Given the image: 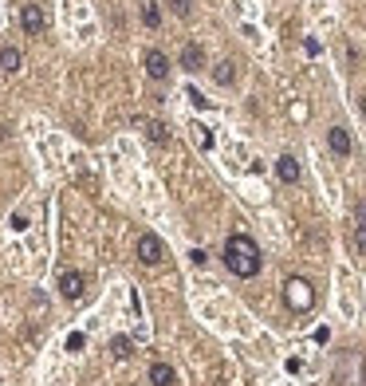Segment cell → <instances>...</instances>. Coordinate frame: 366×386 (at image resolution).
<instances>
[{
	"mask_svg": "<svg viewBox=\"0 0 366 386\" xmlns=\"http://www.w3.org/2000/svg\"><path fill=\"white\" fill-rule=\"evenodd\" d=\"M260 249L252 237H244V233H232L229 241H225V268H229L232 276H241V280H252L260 272Z\"/></svg>",
	"mask_w": 366,
	"mask_h": 386,
	"instance_id": "1",
	"label": "cell"
},
{
	"mask_svg": "<svg viewBox=\"0 0 366 386\" xmlns=\"http://www.w3.org/2000/svg\"><path fill=\"white\" fill-rule=\"evenodd\" d=\"M284 300H288V308H292V312H307V308H311V303H315V292H311V284H307V280H288V284H284Z\"/></svg>",
	"mask_w": 366,
	"mask_h": 386,
	"instance_id": "2",
	"label": "cell"
},
{
	"mask_svg": "<svg viewBox=\"0 0 366 386\" xmlns=\"http://www.w3.org/2000/svg\"><path fill=\"white\" fill-rule=\"evenodd\" d=\"M138 260H142L146 268L166 265V244H162L154 233H142V237H138Z\"/></svg>",
	"mask_w": 366,
	"mask_h": 386,
	"instance_id": "3",
	"label": "cell"
},
{
	"mask_svg": "<svg viewBox=\"0 0 366 386\" xmlns=\"http://www.w3.org/2000/svg\"><path fill=\"white\" fill-rule=\"evenodd\" d=\"M60 292H63V300H83L87 276H83V272H63V276H60Z\"/></svg>",
	"mask_w": 366,
	"mask_h": 386,
	"instance_id": "4",
	"label": "cell"
},
{
	"mask_svg": "<svg viewBox=\"0 0 366 386\" xmlns=\"http://www.w3.org/2000/svg\"><path fill=\"white\" fill-rule=\"evenodd\" d=\"M20 28H24L28 36H40L44 32V8L40 4H24L20 8Z\"/></svg>",
	"mask_w": 366,
	"mask_h": 386,
	"instance_id": "5",
	"label": "cell"
},
{
	"mask_svg": "<svg viewBox=\"0 0 366 386\" xmlns=\"http://www.w3.org/2000/svg\"><path fill=\"white\" fill-rule=\"evenodd\" d=\"M134 126H138L142 134H146L150 142H158V146H166V142H170V131H166V122H158V119H142V115H138V119H134Z\"/></svg>",
	"mask_w": 366,
	"mask_h": 386,
	"instance_id": "6",
	"label": "cell"
},
{
	"mask_svg": "<svg viewBox=\"0 0 366 386\" xmlns=\"http://www.w3.org/2000/svg\"><path fill=\"white\" fill-rule=\"evenodd\" d=\"M142 63H146V75H150V79H166V75H170V60H166L162 51H154V48L142 56Z\"/></svg>",
	"mask_w": 366,
	"mask_h": 386,
	"instance_id": "7",
	"label": "cell"
},
{
	"mask_svg": "<svg viewBox=\"0 0 366 386\" xmlns=\"http://www.w3.org/2000/svg\"><path fill=\"white\" fill-rule=\"evenodd\" d=\"M182 67L185 72H201V67H205V48H201V44H185L182 48Z\"/></svg>",
	"mask_w": 366,
	"mask_h": 386,
	"instance_id": "8",
	"label": "cell"
},
{
	"mask_svg": "<svg viewBox=\"0 0 366 386\" xmlns=\"http://www.w3.org/2000/svg\"><path fill=\"white\" fill-rule=\"evenodd\" d=\"M276 174H280V181L295 185V181H299V162H295L292 154H280V162H276Z\"/></svg>",
	"mask_w": 366,
	"mask_h": 386,
	"instance_id": "9",
	"label": "cell"
},
{
	"mask_svg": "<svg viewBox=\"0 0 366 386\" xmlns=\"http://www.w3.org/2000/svg\"><path fill=\"white\" fill-rule=\"evenodd\" d=\"M327 142H331V150H335L339 158L351 154V134L342 131V126H331V131H327Z\"/></svg>",
	"mask_w": 366,
	"mask_h": 386,
	"instance_id": "10",
	"label": "cell"
},
{
	"mask_svg": "<svg viewBox=\"0 0 366 386\" xmlns=\"http://www.w3.org/2000/svg\"><path fill=\"white\" fill-rule=\"evenodd\" d=\"M150 383L154 386H173L177 383V374H173L170 362H154V367H150Z\"/></svg>",
	"mask_w": 366,
	"mask_h": 386,
	"instance_id": "11",
	"label": "cell"
},
{
	"mask_svg": "<svg viewBox=\"0 0 366 386\" xmlns=\"http://www.w3.org/2000/svg\"><path fill=\"white\" fill-rule=\"evenodd\" d=\"M20 63H24V60H20V51H16V48H0V72H4V75H16V72H20Z\"/></svg>",
	"mask_w": 366,
	"mask_h": 386,
	"instance_id": "12",
	"label": "cell"
},
{
	"mask_svg": "<svg viewBox=\"0 0 366 386\" xmlns=\"http://www.w3.org/2000/svg\"><path fill=\"white\" fill-rule=\"evenodd\" d=\"M213 79H217L220 87H232L236 83V63H229V60L217 63V67H213Z\"/></svg>",
	"mask_w": 366,
	"mask_h": 386,
	"instance_id": "13",
	"label": "cell"
},
{
	"mask_svg": "<svg viewBox=\"0 0 366 386\" xmlns=\"http://www.w3.org/2000/svg\"><path fill=\"white\" fill-rule=\"evenodd\" d=\"M142 24H146V28H158L162 24V12H158V4H154V0L142 4Z\"/></svg>",
	"mask_w": 366,
	"mask_h": 386,
	"instance_id": "14",
	"label": "cell"
},
{
	"mask_svg": "<svg viewBox=\"0 0 366 386\" xmlns=\"http://www.w3.org/2000/svg\"><path fill=\"white\" fill-rule=\"evenodd\" d=\"M110 355H114V359H130V339L114 335L110 339Z\"/></svg>",
	"mask_w": 366,
	"mask_h": 386,
	"instance_id": "15",
	"label": "cell"
},
{
	"mask_svg": "<svg viewBox=\"0 0 366 386\" xmlns=\"http://www.w3.org/2000/svg\"><path fill=\"white\" fill-rule=\"evenodd\" d=\"M351 244H354V256H358V260H366V233H363V229H354Z\"/></svg>",
	"mask_w": 366,
	"mask_h": 386,
	"instance_id": "16",
	"label": "cell"
},
{
	"mask_svg": "<svg viewBox=\"0 0 366 386\" xmlns=\"http://www.w3.org/2000/svg\"><path fill=\"white\" fill-rule=\"evenodd\" d=\"M354 229L366 233V201H358V205H354Z\"/></svg>",
	"mask_w": 366,
	"mask_h": 386,
	"instance_id": "17",
	"label": "cell"
},
{
	"mask_svg": "<svg viewBox=\"0 0 366 386\" xmlns=\"http://www.w3.org/2000/svg\"><path fill=\"white\" fill-rule=\"evenodd\" d=\"M170 4H173V12L177 16H189V0H170Z\"/></svg>",
	"mask_w": 366,
	"mask_h": 386,
	"instance_id": "18",
	"label": "cell"
}]
</instances>
